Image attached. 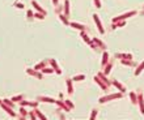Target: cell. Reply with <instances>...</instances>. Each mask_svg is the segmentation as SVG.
Returning a JSON list of instances; mask_svg holds the SVG:
<instances>
[{"label":"cell","instance_id":"d590c367","mask_svg":"<svg viewBox=\"0 0 144 120\" xmlns=\"http://www.w3.org/2000/svg\"><path fill=\"white\" fill-rule=\"evenodd\" d=\"M3 103V99H0V104H1Z\"/></svg>","mask_w":144,"mask_h":120},{"label":"cell","instance_id":"8fae6325","mask_svg":"<svg viewBox=\"0 0 144 120\" xmlns=\"http://www.w3.org/2000/svg\"><path fill=\"white\" fill-rule=\"evenodd\" d=\"M56 104H58V106L62 108V110H64V111H70V107L67 106V103H64V102H62V100H56L55 102Z\"/></svg>","mask_w":144,"mask_h":120},{"label":"cell","instance_id":"6da1fadb","mask_svg":"<svg viewBox=\"0 0 144 120\" xmlns=\"http://www.w3.org/2000/svg\"><path fill=\"white\" fill-rule=\"evenodd\" d=\"M26 73L30 74V76H33V77H37L38 80H42V78H43V74L39 73V70H37L34 68H28V69H26Z\"/></svg>","mask_w":144,"mask_h":120},{"label":"cell","instance_id":"f1b7e54d","mask_svg":"<svg viewBox=\"0 0 144 120\" xmlns=\"http://www.w3.org/2000/svg\"><path fill=\"white\" fill-rule=\"evenodd\" d=\"M52 72H55V70H54V69H51V68H47V67L42 69V73H45V74H46V73L50 74V73H52Z\"/></svg>","mask_w":144,"mask_h":120},{"label":"cell","instance_id":"d6986e66","mask_svg":"<svg viewBox=\"0 0 144 120\" xmlns=\"http://www.w3.org/2000/svg\"><path fill=\"white\" fill-rule=\"evenodd\" d=\"M3 103H5L7 106H9V107H12V108L14 107V102H13L12 99H7L5 98V99H3Z\"/></svg>","mask_w":144,"mask_h":120},{"label":"cell","instance_id":"7c38bea8","mask_svg":"<svg viewBox=\"0 0 144 120\" xmlns=\"http://www.w3.org/2000/svg\"><path fill=\"white\" fill-rule=\"evenodd\" d=\"M138 102L140 103V111H142V114H144V102H143V95L142 94H139Z\"/></svg>","mask_w":144,"mask_h":120},{"label":"cell","instance_id":"ffe728a7","mask_svg":"<svg viewBox=\"0 0 144 120\" xmlns=\"http://www.w3.org/2000/svg\"><path fill=\"white\" fill-rule=\"evenodd\" d=\"M59 18L63 21L64 25H70V21L67 20V16H66V14H59Z\"/></svg>","mask_w":144,"mask_h":120},{"label":"cell","instance_id":"9a60e30c","mask_svg":"<svg viewBox=\"0 0 144 120\" xmlns=\"http://www.w3.org/2000/svg\"><path fill=\"white\" fill-rule=\"evenodd\" d=\"M72 28H75V29H79V30H84L85 26L84 25H81V24H77V22H72V24H70Z\"/></svg>","mask_w":144,"mask_h":120},{"label":"cell","instance_id":"277c9868","mask_svg":"<svg viewBox=\"0 0 144 120\" xmlns=\"http://www.w3.org/2000/svg\"><path fill=\"white\" fill-rule=\"evenodd\" d=\"M20 106H30V107H33V108H36V107H38V100H34V102H29V100H24L22 99L21 102H20Z\"/></svg>","mask_w":144,"mask_h":120},{"label":"cell","instance_id":"484cf974","mask_svg":"<svg viewBox=\"0 0 144 120\" xmlns=\"http://www.w3.org/2000/svg\"><path fill=\"white\" fill-rule=\"evenodd\" d=\"M29 118L33 119V120H37V119H38V116H37V114H36V112H34V110H33V111L29 112Z\"/></svg>","mask_w":144,"mask_h":120},{"label":"cell","instance_id":"30bf717a","mask_svg":"<svg viewBox=\"0 0 144 120\" xmlns=\"http://www.w3.org/2000/svg\"><path fill=\"white\" fill-rule=\"evenodd\" d=\"M47 63H48V60H43V61L38 63V64L34 67V69H37V70H42L43 68H46V67H47Z\"/></svg>","mask_w":144,"mask_h":120},{"label":"cell","instance_id":"e575fe53","mask_svg":"<svg viewBox=\"0 0 144 120\" xmlns=\"http://www.w3.org/2000/svg\"><path fill=\"white\" fill-rule=\"evenodd\" d=\"M16 7H17L18 9H22V8H24V4H21V3H17V4H16Z\"/></svg>","mask_w":144,"mask_h":120},{"label":"cell","instance_id":"52a82bcc","mask_svg":"<svg viewBox=\"0 0 144 120\" xmlns=\"http://www.w3.org/2000/svg\"><path fill=\"white\" fill-rule=\"evenodd\" d=\"M48 63L51 64V67H52V69L55 70V73H58V74H62V70H60V68L58 67V64H56V61L54 59H48Z\"/></svg>","mask_w":144,"mask_h":120},{"label":"cell","instance_id":"9c48e42d","mask_svg":"<svg viewBox=\"0 0 144 120\" xmlns=\"http://www.w3.org/2000/svg\"><path fill=\"white\" fill-rule=\"evenodd\" d=\"M32 5L34 7V8H36L37 9V12H41V13H43L45 14V16H46V10H45L43 8H42V7H41L39 4H38V3H37L36 1V0H33V1H32Z\"/></svg>","mask_w":144,"mask_h":120},{"label":"cell","instance_id":"7402d4cb","mask_svg":"<svg viewBox=\"0 0 144 120\" xmlns=\"http://www.w3.org/2000/svg\"><path fill=\"white\" fill-rule=\"evenodd\" d=\"M130 97H131L132 103H138V97H136V94H135L134 91H131V93H130Z\"/></svg>","mask_w":144,"mask_h":120},{"label":"cell","instance_id":"603a6c76","mask_svg":"<svg viewBox=\"0 0 144 120\" xmlns=\"http://www.w3.org/2000/svg\"><path fill=\"white\" fill-rule=\"evenodd\" d=\"M143 69H144V61H143V63H142V64H140L139 67H138V69L135 70V74H136V76H138V74H140V72H142Z\"/></svg>","mask_w":144,"mask_h":120},{"label":"cell","instance_id":"e0dca14e","mask_svg":"<svg viewBox=\"0 0 144 120\" xmlns=\"http://www.w3.org/2000/svg\"><path fill=\"white\" fill-rule=\"evenodd\" d=\"M113 84H114V85H115L117 88H118V89H119V90H120V91H122V93H123V91H126V88H124L123 85H120L118 81H115V80H114V81H113Z\"/></svg>","mask_w":144,"mask_h":120},{"label":"cell","instance_id":"44dd1931","mask_svg":"<svg viewBox=\"0 0 144 120\" xmlns=\"http://www.w3.org/2000/svg\"><path fill=\"white\" fill-rule=\"evenodd\" d=\"M111 68H113V60H111L110 63H109L108 65H106V69H105V74H109V73H110Z\"/></svg>","mask_w":144,"mask_h":120},{"label":"cell","instance_id":"cb8c5ba5","mask_svg":"<svg viewBox=\"0 0 144 120\" xmlns=\"http://www.w3.org/2000/svg\"><path fill=\"white\" fill-rule=\"evenodd\" d=\"M85 78L84 74H79V76H75L73 78H72V81H83Z\"/></svg>","mask_w":144,"mask_h":120},{"label":"cell","instance_id":"4fadbf2b","mask_svg":"<svg viewBox=\"0 0 144 120\" xmlns=\"http://www.w3.org/2000/svg\"><path fill=\"white\" fill-rule=\"evenodd\" d=\"M34 112H36V114H37V116H38V119H41V120H46V116H45L43 114H42V112H41L39 110H38V108H34Z\"/></svg>","mask_w":144,"mask_h":120},{"label":"cell","instance_id":"ac0fdd59","mask_svg":"<svg viewBox=\"0 0 144 120\" xmlns=\"http://www.w3.org/2000/svg\"><path fill=\"white\" fill-rule=\"evenodd\" d=\"M67 88H68V93L72 94L73 93V88H72V80H70V78L67 80Z\"/></svg>","mask_w":144,"mask_h":120},{"label":"cell","instance_id":"5b68a950","mask_svg":"<svg viewBox=\"0 0 144 120\" xmlns=\"http://www.w3.org/2000/svg\"><path fill=\"white\" fill-rule=\"evenodd\" d=\"M0 106H1L3 108H4V110H5L7 112H8V114H9L11 116H12V118H18V116H17V114H16V112H14V111H13V108H12V107L7 106L5 103H1V104H0Z\"/></svg>","mask_w":144,"mask_h":120},{"label":"cell","instance_id":"4dcf8cb0","mask_svg":"<svg viewBox=\"0 0 144 120\" xmlns=\"http://www.w3.org/2000/svg\"><path fill=\"white\" fill-rule=\"evenodd\" d=\"M66 103H67V106L70 107V108H73V107H75V106H73V103L70 102V100H66Z\"/></svg>","mask_w":144,"mask_h":120},{"label":"cell","instance_id":"836d02e7","mask_svg":"<svg viewBox=\"0 0 144 120\" xmlns=\"http://www.w3.org/2000/svg\"><path fill=\"white\" fill-rule=\"evenodd\" d=\"M96 115H97V110H93L92 115H90V119H94V118H96Z\"/></svg>","mask_w":144,"mask_h":120},{"label":"cell","instance_id":"3957f363","mask_svg":"<svg viewBox=\"0 0 144 120\" xmlns=\"http://www.w3.org/2000/svg\"><path fill=\"white\" fill-rule=\"evenodd\" d=\"M120 97H122V94H113V95L102 97V98H100V103H105V102H108V100H111L114 98H120Z\"/></svg>","mask_w":144,"mask_h":120},{"label":"cell","instance_id":"5bb4252c","mask_svg":"<svg viewBox=\"0 0 144 120\" xmlns=\"http://www.w3.org/2000/svg\"><path fill=\"white\" fill-rule=\"evenodd\" d=\"M24 98H25V95H24V94H20V95H16V97H13V98H12V100H13L14 103H17V102L20 103V102H21V100L24 99Z\"/></svg>","mask_w":144,"mask_h":120},{"label":"cell","instance_id":"d6a6232c","mask_svg":"<svg viewBox=\"0 0 144 120\" xmlns=\"http://www.w3.org/2000/svg\"><path fill=\"white\" fill-rule=\"evenodd\" d=\"M26 16H28L29 18H32V17L34 16V13L32 12V10H28V13H26Z\"/></svg>","mask_w":144,"mask_h":120},{"label":"cell","instance_id":"ba28073f","mask_svg":"<svg viewBox=\"0 0 144 120\" xmlns=\"http://www.w3.org/2000/svg\"><path fill=\"white\" fill-rule=\"evenodd\" d=\"M93 17H94V21H96V24H97V26H98V31L101 33H105V30H104V26H102V24H101V21H100V18H98V16L97 14H93Z\"/></svg>","mask_w":144,"mask_h":120},{"label":"cell","instance_id":"8992f818","mask_svg":"<svg viewBox=\"0 0 144 120\" xmlns=\"http://www.w3.org/2000/svg\"><path fill=\"white\" fill-rule=\"evenodd\" d=\"M37 100H38V102H48V103H55L56 102L54 98H51V97H45V95L37 97Z\"/></svg>","mask_w":144,"mask_h":120},{"label":"cell","instance_id":"d4e9b609","mask_svg":"<svg viewBox=\"0 0 144 120\" xmlns=\"http://www.w3.org/2000/svg\"><path fill=\"white\" fill-rule=\"evenodd\" d=\"M108 60H109V55H108V52H104V58H102V65H106Z\"/></svg>","mask_w":144,"mask_h":120},{"label":"cell","instance_id":"1f68e13d","mask_svg":"<svg viewBox=\"0 0 144 120\" xmlns=\"http://www.w3.org/2000/svg\"><path fill=\"white\" fill-rule=\"evenodd\" d=\"M94 4H96L97 8H101V1L100 0H94Z\"/></svg>","mask_w":144,"mask_h":120},{"label":"cell","instance_id":"7a4b0ae2","mask_svg":"<svg viewBox=\"0 0 144 120\" xmlns=\"http://www.w3.org/2000/svg\"><path fill=\"white\" fill-rule=\"evenodd\" d=\"M136 12L135 10H132V12H127V13H124V14H120V16L118 17H115L114 20H113V22H118V21H123V20H126L127 17H130V16H134Z\"/></svg>","mask_w":144,"mask_h":120},{"label":"cell","instance_id":"f546056e","mask_svg":"<svg viewBox=\"0 0 144 120\" xmlns=\"http://www.w3.org/2000/svg\"><path fill=\"white\" fill-rule=\"evenodd\" d=\"M81 37H83V38H84V40H85L86 43H89V44H90V39H89L88 37L85 35V33H81Z\"/></svg>","mask_w":144,"mask_h":120},{"label":"cell","instance_id":"2e32d148","mask_svg":"<svg viewBox=\"0 0 144 120\" xmlns=\"http://www.w3.org/2000/svg\"><path fill=\"white\" fill-rule=\"evenodd\" d=\"M64 9H66V16L67 17H70V1L68 0H66V3H64Z\"/></svg>","mask_w":144,"mask_h":120},{"label":"cell","instance_id":"4316f807","mask_svg":"<svg viewBox=\"0 0 144 120\" xmlns=\"http://www.w3.org/2000/svg\"><path fill=\"white\" fill-rule=\"evenodd\" d=\"M98 77H100V78H101V80L105 82L106 85H109V84H110V81H109V80H106V78H105V76H104V74H102V73H98Z\"/></svg>","mask_w":144,"mask_h":120},{"label":"cell","instance_id":"83f0119b","mask_svg":"<svg viewBox=\"0 0 144 120\" xmlns=\"http://www.w3.org/2000/svg\"><path fill=\"white\" fill-rule=\"evenodd\" d=\"M34 17H36V18H39V20H43V18H45V14L41 13V12H37V13H34Z\"/></svg>","mask_w":144,"mask_h":120}]
</instances>
